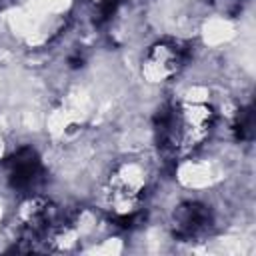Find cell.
Instances as JSON below:
<instances>
[{
	"label": "cell",
	"mask_w": 256,
	"mask_h": 256,
	"mask_svg": "<svg viewBox=\"0 0 256 256\" xmlns=\"http://www.w3.org/2000/svg\"><path fill=\"white\" fill-rule=\"evenodd\" d=\"M42 166L32 148H20L8 162V176L14 188L30 190L40 180Z\"/></svg>",
	"instance_id": "1"
},
{
	"label": "cell",
	"mask_w": 256,
	"mask_h": 256,
	"mask_svg": "<svg viewBox=\"0 0 256 256\" xmlns=\"http://www.w3.org/2000/svg\"><path fill=\"white\" fill-rule=\"evenodd\" d=\"M210 222H212V216H210L206 206L196 204V202H188V204L180 206L174 214V232L180 238L192 240L198 234L206 232Z\"/></svg>",
	"instance_id": "2"
}]
</instances>
